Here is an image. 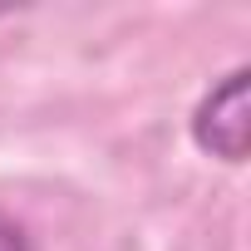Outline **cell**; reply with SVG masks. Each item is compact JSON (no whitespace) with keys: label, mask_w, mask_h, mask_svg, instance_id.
<instances>
[{"label":"cell","mask_w":251,"mask_h":251,"mask_svg":"<svg viewBox=\"0 0 251 251\" xmlns=\"http://www.w3.org/2000/svg\"><path fill=\"white\" fill-rule=\"evenodd\" d=\"M192 143L222 163H246L251 148V69H231L217 79L192 108Z\"/></svg>","instance_id":"cell-1"},{"label":"cell","mask_w":251,"mask_h":251,"mask_svg":"<svg viewBox=\"0 0 251 251\" xmlns=\"http://www.w3.org/2000/svg\"><path fill=\"white\" fill-rule=\"evenodd\" d=\"M0 251H30V241H25V231L10 222V217H0Z\"/></svg>","instance_id":"cell-2"}]
</instances>
